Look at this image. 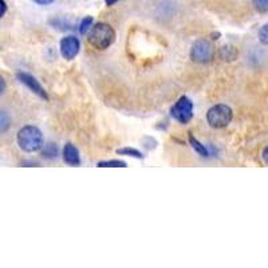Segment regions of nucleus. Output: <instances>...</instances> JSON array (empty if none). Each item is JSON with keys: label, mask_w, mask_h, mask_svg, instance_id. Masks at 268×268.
Instances as JSON below:
<instances>
[{"label": "nucleus", "mask_w": 268, "mask_h": 268, "mask_svg": "<svg viewBox=\"0 0 268 268\" xmlns=\"http://www.w3.org/2000/svg\"><path fill=\"white\" fill-rule=\"evenodd\" d=\"M114 39V30L107 23H97L89 34V43L97 50H106L113 44Z\"/></svg>", "instance_id": "f257e3e1"}, {"label": "nucleus", "mask_w": 268, "mask_h": 268, "mask_svg": "<svg viewBox=\"0 0 268 268\" xmlns=\"http://www.w3.org/2000/svg\"><path fill=\"white\" fill-rule=\"evenodd\" d=\"M18 144L20 149L32 153L43 146V134L36 126H24L18 133Z\"/></svg>", "instance_id": "f03ea898"}, {"label": "nucleus", "mask_w": 268, "mask_h": 268, "mask_svg": "<svg viewBox=\"0 0 268 268\" xmlns=\"http://www.w3.org/2000/svg\"><path fill=\"white\" fill-rule=\"evenodd\" d=\"M233 111L227 105H215L208 110L207 121L212 128L223 129L232 121Z\"/></svg>", "instance_id": "7ed1b4c3"}, {"label": "nucleus", "mask_w": 268, "mask_h": 268, "mask_svg": "<svg viewBox=\"0 0 268 268\" xmlns=\"http://www.w3.org/2000/svg\"><path fill=\"white\" fill-rule=\"evenodd\" d=\"M215 57V47L207 39H200L194 42L190 49V58L196 63H208Z\"/></svg>", "instance_id": "20e7f679"}, {"label": "nucleus", "mask_w": 268, "mask_h": 268, "mask_svg": "<svg viewBox=\"0 0 268 268\" xmlns=\"http://www.w3.org/2000/svg\"><path fill=\"white\" fill-rule=\"evenodd\" d=\"M171 115L180 123H188L193 118V103L188 97H181L171 109Z\"/></svg>", "instance_id": "39448f33"}, {"label": "nucleus", "mask_w": 268, "mask_h": 268, "mask_svg": "<svg viewBox=\"0 0 268 268\" xmlns=\"http://www.w3.org/2000/svg\"><path fill=\"white\" fill-rule=\"evenodd\" d=\"M80 39L75 38V36H66V38H63L61 40V54L62 57L67 59V61L74 59L80 53Z\"/></svg>", "instance_id": "423d86ee"}, {"label": "nucleus", "mask_w": 268, "mask_h": 268, "mask_svg": "<svg viewBox=\"0 0 268 268\" xmlns=\"http://www.w3.org/2000/svg\"><path fill=\"white\" fill-rule=\"evenodd\" d=\"M16 78L19 80V82H22L24 86L30 89L31 91L35 92L36 95H39L40 98H43L44 101H47L49 99V95H47V92L42 88V85L39 84V81L36 80L35 77H32L31 74H27V73H18L16 74Z\"/></svg>", "instance_id": "0eeeda50"}, {"label": "nucleus", "mask_w": 268, "mask_h": 268, "mask_svg": "<svg viewBox=\"0 0 268 268\" xmlns=\"http://www.w3.org/2000/svg\"><path fill=\"white\" fill-rule=\"evenodd\" d=\"M63 160L65 163L73 167H78L81 164V156L78 149L75 148L73 144H66L65 149H63Z\"/></svg>", "instance_id": "6e6552de"}, {"label": "nucleus", "mask_w": 268, "mask_h": 268, "mask_svg": "<svg viewBox=\"0 0 268 268\" xmlns=\"http://www.w3.org/2000/svg\"><path fill=\"white\" fill-rule=\"evenodd\" d=\"M219 55L223 61L232 62L238 58L239 51L232 44H225V46H223V47L219 50Z\"/></svg>", "instance_id": "1a4fd4ad"}, {"label": "nucleus", "mask_w": 268, "mask_h": 268, "mask_svg": "<svg viewBox=\"0 0 268 268\" xmlns=\"http://www.w3.org/2000/svg\"><path fill=\"white\" fill-rule=\"evenodd\" d=\"M189 142H190L192 148H193V149L200 154V156H202V157H209V152H208L207 148L202 145L201 142H198V141L192 136V134H189Z\"/></svg>", "instance_id": "9d476101"}, {"label": "nucleus", "mask_w": 268, "mask_h": 268, "mask_svg": "<svg viewBox=\"0 0 268 268\" xmlns=\"http://www.w3.org/2000/svg\"><path fill=\"white\" fill-rule=\"evenodd\" d=\"M117 153L122 154V156H129V157H134V159H144V156L140 150L134 149V148H122V149L117 150Z\"/></svg>", "instance_id": "9b49d317"}, {"label": "nucleus", "mask_w": 268, "mask_h": 268, "mask_svg": "<svg viewBox=\"0 0 268 268\" xmlns=\"http://www.w3.org/2000/svg\"><path fill=\"white\" fill-rule=\"evenodd\" d=\"M99 168H126V163L121 160H109V161H101L98 163Z\"/></svg>", "instance_id": "f8f14e48"}, {"label": "nucleus", "mask_w": 268, "mask_h": 268, "mask_svg": "<svg viewBox=\"0 0 268 268\" xmlns=\"http://www.w3.org/2000/svg\"><path fill=\"white\" fill-rule=\"evenodd\" d=\"M90 28H92V18L91 16H86V18L81 22L80 32L82 35H85V34H88V31L90 30Z\"/></svg>", "instance_id": "ddd939ff"}, {"label": "nucleus", "mask_w": 268, "mask_h": 268, "mask_svg": "<svg viewBox=\"0 0 268 268\" xmlns=\"http://www.w3.org/2000/svg\"><path fill=\"white\" fill-rule=\"evenodd\" d=\"M252 4L256 8V11L262 13L268 12V0H252Z\"/></svg>", "instance_id": "4468645a"}, {"label": "nucleus", "mask_w": 268, "mask_h": 268, "mask_svg": "<svg viewBox=\"0 0 268 268\" xmlns=\"http://www.w3.org/2000/svg\"><path fill=\"white\" fill-rule=\"evenodd\" d=\"M43 154L46 157H49V159H55L58 154V148L54 144H49V145H46V148H44Z\"/></svg>", "instance_id": "2eb2a0df"}, {"label": "nucleus", "mask_w": 268, "mask_h": 268, "mask_svg": "<svg viewBox=\"0 0 268 268\" xmlns=\"http://www.w3.org/2000/svg\"><path fill=\"white\" fill-rule=\"evenodd\" d=\"M259 40L263 44L268 46V24H264L259 31Z\"/></svg>", "instance_id": "dca6fc26"}, {"label": "nucleus", "mask_w": 268, "mask_h": 268, "mask_svg": "<svg viewBox=\"0 0 268 268\" xmlns=\"http://www.w3.org/2000/svg\"><path fill=\"white\" fill-rule=\"evenodd\" d=\"M8 128V117L5 111L0 113V132H5Z\"/></svg>", "instance_id": "f3484780"}, {"label": "nucleus", "mask_w": 268, "mask_h": 268, "mask_svg": "<svg viewBox=\"0 0 268 268\" xmlns=\"http://www.w3.org/2000/svg\"><path fill=\"white\" fill-rule=\"evenodd\" d=\"M36 4H40V5H49L51 4V3H54L55 0H34Z\"/></svg>", "instance_id": "a211bd4d"}, {"label": "nucleus", "mask_w": 268, "mask_h": 268, "mask_svg": "<svg viewBox=\"0 0 268 268\" xmlns=\"http://www.w3.org/2000/svg\"><path fill=\"white\" fill-rule=\"evenodd\" d=\"M263 160H264V163L268 165V146L263 150Z\"/></svg>", "instance_id": "6ab92c4d"}, {"label": "nucleus", "mask_w": 268, "mask_h": 268, "mask_svg": "<svg viewBox=\"0 0 268 268\" xmlns=\"http://www.w3.org/2000/svg\"><path fill=\"white\" fill-rule=\"evenodd\" d=\"M1 8H3V11H1V16H4V15H5V9H7V5H5L4 0H1Z\"/></svg>", "instance_id": "aec40b11"}, {"label": "nucleus", "mask_w": 268, "mask_h": 268, "mask_svg": "<svg viewBox=\"0 0 268 268\" xmlns=\"http://www.w3.org/2000/svg\"><path fill=\"white\" fill-rule=\"evenodd\" d=\"M118 0H105L106 5H114Z\"/></svg>", "instance_id": "412c9836"}, {"label": "nucleus", "mask_w": 268, "mask_h": 268, "mask_svg": "<svg viewBox=\"0 0 268 268\" xmlns=\"http://www.w3.org/2000/svg\"><path fill=\"white\" fill-rule=\"evenodd\" d=\"M212 36H213V38H212V39H219V36H220V34L219 32H216V34H212Z\"/></svg>", "instance_id": "4be33fe9"}]
</instances>
